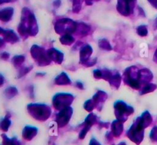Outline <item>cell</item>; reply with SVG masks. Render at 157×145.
<instances>
[{"label": "cell", "mask_w": 157, "mask_h": 145, "mask_svg": "<svg viewBox=\"0 0 157 145\" xmlns=\"http://www.w3.org/2000/svg\"><path fill=\"white\" fill-rule=\"evenodd\" d=\"M32 54L33 55V58L35 60H37L40 65L49 64L50 60H49L48 56V54L46 55L45 52L43 51V49H41L38 46L35 45L32 47Z\"/></svg>", "instance_id": "1"}, {"label": "cell", "mask_w": 157, "mask_h": 145, "mask_svg": "<svg viewBox=\"0 0 157 145\" xmlns=\"http://www.w3.org/2000/svg\"><path fill=\"white\" fill-rule=\"evenodd\" d=\"M99 45L103 49H106V50H110L111 49V46H110V45L109 44V42L106 39L100 40Z\"/></svg>", "instance_id": "7"}, {"label": "cell", "mask_w": 157, "mask_h": 145, "mask_svg": "<svg viewBox=\"0 0 157 145\" xmlns=\"http://www.w3.org/2000/svg\"><path fill=\"white\" fill-rule=\"evenodd\" d=\"M48 56L49 58L55 61L58 63H61L63 60V54L61 52H58L56 49H50L47 52Z\"/></svg>", "instance_id": "3"}, {"label": "cell", "mask_w": 157, "mask_h": 145, "mask_svg": "<svg viewBox=\"0 0 157 145\" xmlns=\"http://www.w3.org/2000/svg\"><path fill=\"white\" fill-rule=\"evenodd\" d=\"M56 83L58 84H70L71 81L69 80L68 77L67 76V75L62 73L56 78Z\"/></svg>", "instance_id": "5"}, {"label": "cell", "mask_w": 157, "mask_h": 145, "mask_svg": "<svg viewBox=\"0 0 157 145\" xmlns=\"http://www.w3.org/2000/svg\"><path fill=\"white\" fill-rule=\"evenodd\" d=\"M81 60L82 61H87V60L88 59L90 55L92 54V48L90 47L88 45H86L83 46L81 49Z\"/></svg>", "instance_id": "4"}, {"label": "cell", "mask_w": 157, "mask_h": 145, "mask_svg": "<svg viewBox=\"0 0 157 145\" xmlns=\"http://www.w3.org/2000/svg\"><path fill=\"white\" fill-rule=\"evenodd\" d=\"M137 32L141 36H144L147 34V29H146L145 26H140L137 29Z\"/></svg>", "instance_id": "8"}, {"label": "cell", "mask_w": 157, "mask_h": 145, "mask_svg": "<svg viewBox=\"0 0 157 145\" xmlns=\"http://www.w3.org/2000/svg\"><path fill=\"white\" fill-rule=\"evenodd\" d=\"M77 85L78 86V88H83V85L80 82H77Z\"/></svg>", "instance_id": "10"}, {"label": "cell", "mask_w": 157, "mask_h": 145, "mask_svg": "<svg viewBox=\"0 0 157 145\" xmlns=\"http://www.w3.org/2000/svg\"><path fill=\"white\" fill-rule=\"evenodd\" d=\"M25 58L23 56H16L15 58H14V61H15V63H16V64L18 65H20L22 63V61H24Z\"/></svg>", "instance_id": "9"}, {"label": "cell", "mask_w": 157, "mask_h": 145, "mask_svg": "<svg viewBox=\"0 0 157 145\" xmlns=\"http://www.w3.org/2000/svg\"><path fill=\"white\" fill-rule=\"evenodd\" d=\"M60 41L63 43L64 45H71L74 42L75 39L72 36H71L69 34H65L64 35H63L61 38Z\"/></svg>", "instance_id": "6"}, {"label": "cell", "mask_w": 157, "mask_h": 145, "mask_svg": "<svg viewBox=\"0 0 157 145\" xmlns=\"http://www.w3.org/2000/svg\"><path fill=\"white\" fill-rule=\"evenodd\" d=\"M73 101V97L69 94H58L54 98V105L57 108L67 106Z\"/></svg>", "instance_id": "2"}]
</instances>
